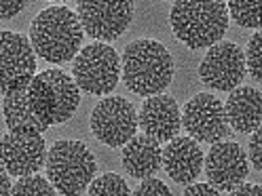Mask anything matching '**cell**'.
Returning <instances> with one entry per match:
<instances>
[{
    "instance_id": "cell-4",
    "label": "cell",
    "mask_w": 262,
    "mask_h": 196,
    "mask_svg": "<svg viewBox=\"0 0 262 196\" xmlns=\"http://www.w3.org/2000/svg\"><path fill=\"white\" fill-rule=\"evenodd\" d=\"M26 95L32 112L47 127L68 122L80 104L78 85L70 74L61 70L34 74L26 87Z\"/></svg>"
},
{
    "instance_id": "cell-5",
    "label": "cell",
    "mask_w": 262,
    "mask_h": 196,
    "mask_svg": "<svg viewBox=\"0 0 262 196\" xmlns=\"http://www.w3.org/2000/svg\"><path fill=\"white\" fill-rule=\"evenodd\" d=\"M45 169L47 179L59 194L74 196L87 190L97 165L83 141L59 139L51 145V150H47Z\"/></svg>"
},
{
    "instance_id": "cell-18",
    "label": "cell",
    "mask_w": 262,
    "mask_h": 196,
    "mask_svg": "<svg viewBox=\"0 0 262 196\" xmlns=\"http://www.w3.org/2000/svg\"><path fill=\"white\" fill-rule=\"evenodd\" d=\"M26 85H15L5 93L3 100V116L13 133H42L47 125L32 112L26 95Z\"/></svg>"
},
{
    "instance_id": "cell-25",
    "label": "cell",
    "mask_w": 262,
    "mask_h": 196,
    "mask_svg": "<svg viewBox=\"0 0 262 196\" xmlns=\"http://www.w3.org/2000/svg\"><path fill=\"white\" fill-rule=\"evenodd\" d=\"M28 0H0V19H13L26 9Z\"/></svg>"
},
{
    "instance_id": "cell-23",
    "label": "cell",
    "mask_w": 262,
    "mask_h": 196,
    "mask_svg": "<svg viewBox=\"0 0 262 196\" xmlns=\"http://www.w3.org/2000/svg\"><path fill=\"white\" fill-rule=\"evenodd\" d=\"M250 148H248V162H252V167L256 171H262V129L258 127L256 131L250 133Z\"/></svg>"
},
{
    "instance_id": "cell-15",
    "label": "cell",
    "mask_w": 262,
    "mask_h": 196,
    "mask_svg": "<svg viewBox=\"0 0 262 196\" xmlns=\"http://www.w3.org/2000/svg\"><path fill=\"white\" fill-rule=\"evenodd\" d=\"M161 150V165L176 184L188 186L203 171V150L192 137H171Z\"/></svg>"
},
{
    "instance_id": "cell-28",
    "label": "cell",
    "mask_w": 262,
    "mask_h": 196,
    "mask_svg": "<svg viewBox=\"0 0 262 196\" xmlns=\"http://www.w3.org/2000/svg\"><path fill=\"white\" fill-rule=\"evenodd\" d=\"M0 194H11V182H9V173L7 169L0 165Z\"/></svg>"
},
{
    "instance_id": "cell-22",
    "label": "cell",
    "mask_w": 262,
    "mask_h": 196,
    "mask_svg": "<svg viewBox=\"0 0 262 196\" xmlns=\"http://www.w3.org/2000/svg\"><path fill=\"white\" fill-rule=\"evenodd\" d=\"M245 59V72H248L256 83L262 80V32H256V34L250 38L248 51L243 53Z\"/></svg>"
},
{
    "instance_id": "cell-17",
    "label": "cell",
    "mask_w": 262,
    "mask_h": 196,
    "mask_svg": "<svg viewBox=\"0 0 262 196\" xmlns=\"http://www.w3.org/2000/svg\"><path fill=\"white\" fill-rule=\"evenodd\" d=\"M123 167L136 179L155 175L161 169V141L146 133L134 135L123 143Z\"/></svg>"
},
{
    "instance_id": "cell-12",
    "label": "cell",
    "mask_w": 262,
    "mask_h": 196,
    "mask_svg": "<svg viewBox=\"0 0 262 196\" xmlns=\"http://www.w3.org/2000/svg\"><path fill=\"white\" fill-rule=\"evenodd\" d=\"M36 72V53L30 38L0 30V95L15 85H26Z\"/></svg>"
},
{
    "instance_id": "cell-9",
    "label": "cell",
    "mask_w": 262,
    "mask_h": 196,
    "mask_svg": "<svg viewBox=\"0 0 262 196\" xmlns=\"http://www.w3.org/2000/svg\"><path fill=\"white\" fill-rule=\"evenodd\" d=\"M182 127L201 143H214L228 135V118L224 104L211 93H196L182 110Z\"/></svg>"
},
{
    "instance_id": "cell-27",
    "label": "cell",
    "mask_w": 262,
    "mask_h": 196,
    "mask_svg": "<svg viewBox=\"0 0 262 196\" xmlns=\"http://www.w3.org/2000/svg\"><path fill=\"white\" fill-rule=\"evenodd\" d=\"M228 194H233V196H243V194H262V186L258 184H239L235 186L233 190H228Z\"/></svg>"
},
{
    "instance_id": "cell-3",
    "label": "cell",
    "mask_w": 262,
    "mask_h": 196,
    "mask_svg": "<svg viewBox=\"0 0 262 196\" xmlns=\"http://www.w3.org/2000/svg\"><path fill=\"white\" fill-rule=\"evenodd\" d=\"M169 23L173 36L188 48H205L226 34L228 9L224 0H173Z\"/></svg>"
},
{
    "instance_id": "cell-24",
    "label": "cell",
    "mask_w": 262,
    "mask_h": 196,
    "mask_svg": "<svg viewBox=\"0 0 262 196\" xmlns=\"http://www.w3.org/2000/svg\"><path fill=\"white\" fill-rule=\"evenodd\" d=\"M136 194L138 196H146V194H152V196H167V194H171L169 192V188L161 182V179H157V177H152V175H148V177H144L142 179V184H140V188L136 190Z\"/></svg>"
},
{
    "instance_id": "cell-11",
    "label": "cell",
    "mask_w": 262,
    "mask_h": 196,
    "mask_svg": "<svg viewBox=\"0 0 262 196\" xmlns=\"http://www.w3.org/2000/svg\"><path fill=\"white\" fill-rule=\"evenodd\" d=\"M203 169L209 179V184L220 192H228L241 182L250 173L248 154L235 141H214L209 152L203 156Z\"/></svg>"
},
{
    "instance_id": "cell-1",
    "label": "cell",
    "mask_w": 262,
    "mask_h": 196,
    "mask_svg": "<svg viewBox=\"0 0 262 196\" xmlns=\"http://www.w3.org/2000/svg\"><path fill=\"white\" fill-rule=\"evenodd\" d=\"M83 38L85 30L78 15L63 5L40 11L30 26V44L34 53L51 63L70 61L80 51Z\"/></svg>"
},
{
    "instance_id": "cell-10",
    "label": "cell",
    "mask_w": 262,
    "mask_h": 196,
    "mask_svg": "<svg viewBox=\"0 0 262 196\" xmlns=\"http://www.w3.org/2000/svg\"><path fill=\"white\" fill-rule=\"evenodd\" d=\"M207 48L209 51L199 65V76L203 85L216 91H231L239 87L245 76V59L239 44L218 40Z\"/></svg>"
},
{
    "instance_id": "cell-20",
    "label": "cell",
    "mask_w": 262,
    "mask_h": 196,
    "mask_svg": "<svg viewBox=\"0 0 262 196\" xmlns=\"http://www.w3.org/2000/svg\"><path fill=\"white\" fill-rule=\"evenodd\" d=\"M11 194H45V196H53L57 194V190L53 188V184L49 179L30 173V175H21L17 182L11 184Z\"/></svg>"
},
{
    "instance_id": "cell-29",
    "label": "cell",
    "mask_w": 262,
    "mask_h": 196,
    "mask_svg": "<svg viewBox=\"0 0 262 196\" xmlns=\"http://www.w3.org/2000/svg\"><path fill=\"white\" fill-rule=\"evenodd\" d=\"M55 3H61V0H55Z\"/></svg>"
},
{
    "instance_id": "cell-26",
    "label": "cell",
    "mask_w": 262,
    "mask_h": 196,
    "mask_svg": "<svg viewBox=\"0 0 262 196\" xmlns=\"http://www.w3.org/2000/svg\"><path fill=\"white\" fill-rule=\"evenodd\" d=\"M194 184V182H192ZM184 194L186 196H190V194H205V196H216V194H220V190H216L211 184H194V186H188L186 190H184Z\"/></svg>"
},
{
    "instance_id": "cell-6",
    "label": "cell",
    "mask_w": 262,
    "mask_h": 196,
    "mask_svg": "<svg viewBox=\"0 0 262 196\" xmlns=\"http://www.w3.org/2000/svg\"><path fill=\"white\" fill-rule=\"evenodd\" d=\"M72 78L78 89L91 95H106L119 85L121 57L110 44L102 40L91 42L76 53Z\"/></svg>"
},
{
    "instance_id": "cell-16",
    "label": "cell",
    "mask_w": 262,
    "mask_h": 196,
    "mask_svg": "<svg viewBox=\"0 0 262 196\" xmlns=\"http://www.w3.org/2000/svg\"><path fill=\"white\" fill-rule=\"evenodd\" d=\"M224 112L237 133L250 135L262 122V93L256 87H235L224 104Z\"/></svg>"
},
{
    "instance_id": "cell-19",
    "label": "cell",
    "mask_w": 262,
    "mask_h": 196,
    "mask_svg": "<svg viewBox=\"0 0 262 196\" xmlns=\"http://www.w3.org/2000/svg\"><path fill=\"white\" fill-rule=\"evenodd\" d=\"M226 9L241 28L258 30L262 23V0H228Z\"/></svg>"
},
{
    "instance_id": "cell-7",
    "label": "cell",
    "mask_w": 262,
    "mask_h": 196,
    "mask_svg": "<svg viewBox=\"0 0 262 196\" xmlns=\"http://www.w3.org/2000/svg\"><path fill=\"white\" fill-rule=\"evenodd\" d=\"M78 21L95 40H117L134 19V0H78Z\"/></svg>"
},
{
    "instance_id": "cell-8",
    "label": "cell",
    "mask_w": 262,
    "mask_h": 196,
    "mask_svg": "<svg viewBox=\"0 0 262 196\" xmlns=\"http://www.w3.org/2000/svg\"><path fill=\"white\" fill-rule=\"evenodd\" d=\"M91 131L102 143L121 148L138 131V112L125 97H106L91 112Z\"/></svg>"
},
{
    "instance_id": "cell-21",
    "label": "cell",
    "mask_w": 262,
    "mask_h": 196,
    "mask_svg": "<svg viewBox=\"0 0 262 196\" xmlns=\"http://www.w3.org/2000/svg\"><path fill=\"white\" fill-rule=\"evenodd\" d=\"M87 192L91 196H108V194H129L131 190L127 188V182L117 175V173H106L97 179H91Z\"/></svg>"
},
{
    "instance_id": "cell-14",
    "label": "cell",
    "mask_w": 262,
    "mask_h": 196,
    "mask_svg": "<svg viewBox=\"0 0 262 196\" xmlns=\"http://www.w3.org/2000/svg\"><path fill=\"white\" fill-rule=\"evenodd\" d=\"M138 127L157 141H169L182 129V110L171 95H148L138 112Z\"/></svg>"
},
{
    "instance_id": "cell-13",
    "label": "cell",
    "mask_w": 262,
    "mask_h": 196,
    "mask_svg": "<svg viewBox=\"0 0 262 196\" xmlns=\"http://www.w3.org/2000/svg\"><path fill=\"white\" fill-rule=\"evenodd\" d=\"M47 143L42 133H9L0 139V165L9 175L21 177L42 169Z\"/></svg>"
},
{
    "instance_id": "cell-2",
    "label": "cell",
    "mask_w": 262,
    "mask_h": 196,
    "mask_svg": "<svg viewBox=\"0 0 262 196\" xmlns=\"http://www.w3.org/2000/svg\"><path fill=\"white\" fill-rule=\"evenodd\" d=\"M121 72L131 93L148 97L169 87L173 78V59L159 40L140 38L127 44L121 59Z\"/></svg>"
}]
</instances>
